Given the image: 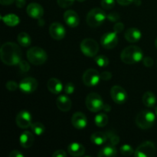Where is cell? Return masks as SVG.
<instances>
[{
	"mask_svg": "<svg viewBox=\"0 0 157 157\" xmlns=\"http://www.w3.org/2000/svg\"><path fill=\"white\" fill-rule=\"evenodd\" d=\"M21 50L19 46L13 42H6L0 49L1 60L9 66L17 65L21 61Z\"/></svg>",
	"mask_w": 157,
	"mask_h": 157,
	"instance_id": "1",
	"label": "cell"
},
{
	"mask_svg": "<svg viewBox=\"0 0 157 157\" xmlns=\"http://www.w3.org/2000/svg\"><path fill=\"white\" fill-rule=\"evenodd\" d=\"M144 58V53L140 48L131 45L125 48L121 54V61L127 64H133L140 62Z\"/></svg>",
	"mask_w": 157,
	"mask_h": 157,
	"instance_id": "2",
	"label": "cell"
},
{
	"mask_svg": "<svg viewBox=\"0 0 157 157\" xmlns=\"http://www.w3.org/2000/svg\"><path fill=\"white\" fill-rule=\"evenodd\" d=\"M156 121V116L150 110H143L136 117L135 122L139 128L147 130L153 127Z\"/></svg>",
	"mask_w": 157,
	"mask_h": 157,
	"instance_id": "3",
	"label": "cell"
},
{
	"mask_svg": "<svg viewBox=\"0 0 157 157\" xmlns=\"http://www.w3.org/2000/svg\"><path fill=\"white\" fill-rule=\"evenodd\" d=\"M107 17V15L103 9L100 8H94L88 12L86 21L90 27L96 28L101 25L105 21Z\"/></svg>",
	"mask_w": 157,
	"mask_h": 157,
	"instance_id": "4",
	"label": "cell"
},
{
	"mask_svg": "<svg viewBox=\"0 0 157 157\" xmlns=\"http://www.w3.org/2000/svg\"><path fill=\"white\" fill-rule=\"evenodd\" d=\"M27 58L31 64L41 65L47 61L48 55L45 51L40 47H32L28 51Z\"/></svg>",
	"mask_w": 157,
	"mask_h": 157,
	"instance_id": "5",
	"label": "cell"
},
{
	"mask_svg": "<svg viewBox=\"0 0 157 157\" xmlns=\"http://www.w3.org/2000/svg\"><path fill=\"white\" fill-rule=\"evenodd\" d=\"M86 106L87 109L91 112L100 111L104 108V101L101 95L97 93H90L86 98Z\"/></svg>",
	"mask_w": 157,
	"mask_h": 157,
	"instance_id": "6",
	"label": "cell"
},
{
	"mask_svg": "<svg viewBox=\"0 0 157 157\" xmlns=\"http://www.w3.org/2000/svg\"><path fill=\"white\" fill-rule=\"evenodd\" d=\"M80 48L84 55L87 57H94L99 52L98 43L92 38H85L80 44Z\"/></svg>",
	"mask_w": 157,
	"mask_h": 157,
	"instance_id": "7",
	"label": "cell"
},
{
	"mask_svg": "<svg viewBox=\"0 0 157 157\" xmlns=\"http://www.w3.org/2000/svg\"><path fill=\"white\" fill-rule=\"evenodd\" d=\"M156 153V149L154 144L150 141H146L136 148L133 155L136 157H153Z\"/></svg>",
	"mask_w": 157,
	"mask_h": 157,
	"instance_id": "8",
	"label": "cell"
},
{
	"mask_svg": "<svg viewBox=\"0 0 157 157\" xmlns=\"http://www.w3.org/2000/svg\"><path fill=\"white\" fill-rule=\"evenodd\" d=\"M101 79V75L99 72L93 68L87 69L83 75V82L87 87L98 85Z\"/></svg>",
	"mask_w": 157,
	"mask_h": 157,
	"instance_id": "9",
	"label": "cell"
},
{
	"mask_svg": "<svg viewBox=\"0 0 157 157\" xmlns=\"http://www.w3.org/2000/svg\"><path fill=\"white\" fill-rule=\"evenodd\" d=\"M110 96L116 104H123L127 101V94L121 86H113L110 90Z\"/></svg>",
	"mask_w": 157,
	"mask_h": 157,
	"instance_id": "10",
	"label": "cell"
},
{
	"mask_svg": "<svg viewBox=\"0 0 157 157\" xmlns=\"http://www.w3.org/2000/svg\"><path fill=\"white\" fill-rule=\"evenodd\" d=\"M117 33L115 32H107L103 35L101 38V43L103 47L106 49H112L117 46L118 43Z\"/></svg>",
	"mask_w": 157,
	"mask_h": 157,
	"instance_id": "11",
	"label": "cell"
},
{
	"mask_svg": "<svg viewBox=\"0 0 157 157\" xmlns=\"http://www.w3.org/2000/svg\"><path fill=\"white\" fill-rule=\"evenodd\" d=\"M16 124L19 128L27 129L32 126V115L27 110H22L17 114Z\"/></svg>",
	"mask_w": 157,
	"mask_h": 157,
	"instance_id": "12",
	"label": "cell"
},
{
	"mask_svg": "<svg viewBox=\"0 0 157 157\" xmlns=\"http://www.w3.org/2000/svg\"><path fill=\"white\" fill-rule=\"evenodd\" d=\"M38 87V81L33 78H25L19 83V89L22 92L30 94L35 91Z\"/></svg>",
	"mask_w": 157,
	"mask_h": 157,
	"instance_id": "13",
	"label": "cell"
},
{
	"mask_svg": "<svg viewBox=\"0 0 157 157\" xmlns=\"http://www.w3.org/2000/svg\"><path fill=\"white\" fill-rule=\"evenodd\" d=\"M49 34L55 40L63 39L65 36L66 31L64 26L59 22H53L49 27Z\"/></svg>",
	"mask_w": 157,
	"mask_h": 157,
	"instance_id": "14",
	"label": "cell"
},
{
	"mask_svg": "<svg viewBox=\"0 0 157 157\" xmlns=\"http://www.w3.org/2000/svg\"><path fill=\"white\" fill-rule=\"evenodd\" d=\"M28 15L35 19H40L44 15V9L38 3L32 2L27 6L26 9Z\"/></svg>",
	"mask_w": 157,
	"mask_h": 157,
	"instance_id": "15",
	"label": "cell"
},
{
	"mask_svg": "<svg viewBox=\"0 0 157 157\" xmlns=\"http://www.w3.org/2000/svg\"><path fill=\"white\" fill-rule=\"evenodd\" d=\"M71 124L76 129L81 130L87 127V120L85 115L81 112H76L71 117Z\"/></svg>",
	"mask_w": 157,
	"mask_h": 157,
	"instance_id": "16",
	"label": "cell"
},
{
	"mask_svg": "<svg viewBox=\"0 0 157 157\" xmlns=\"http://www.w3.org/2000/svg\"><path fill=\"white\" fill-rule=\"evenodd\" d=\"M64 19L66 24L71 28H75L79 25L80 18L78 13L73 10H67L64 14Z\"/></svg>",
	"mask_w": 157,
	"mask_h": 157,
	"instance_id": "17",
	"label": "cell"
},
{
	"mask_svg": "<svg viewBox=\"0 0 157 157\" xmlns=\"http://www.w3.org/2000/svg\"><path fill=\"white\" fill-rule=\"evenodd\" d=\"M56 105L60 110L63 112L69 111L71 108L72 103L70 98L66 95H60L56 100Z\"/></svg>",
	"mask_w": 157,
	"mask_h": 157,
	"instance_id": "18",
	"label": "cell"
},
{
	"mask_svg": "<svg viewBox=\"0 0 157 157\" xmlns=\"http://www.w3.org/2000/svg\"><path fill=\"white\" fill-rule=\"evenodd\" d=\"M141 37H142V33L136 28H130L125 32V38L129 42H137L140 40Z\"/></svg>",
	"mask_w": 157,
	"mask_h": 157,
	"instance_id": "19",
	"label": "cell"
},
{
	"mask_svg": "<svg viewBox=\"0 0 157 157\" xmlns=\"http://www.w3.org/2000/svg\"><path fill=\"white\" fill-rule=\"evenodd\" d=\"M47 87L49 91H50L51 93L54 94H58L61 93L63 90L62 83H61L59 80L55 78H50V79L48 81Z\"/></svg>",
	"mask_w": 157,
	"mask_h": 157,
	"instance_id": "20",
	"label": "cell"
},
{
	"mask_svg": "<svg viewBox=\"0 0 157 157\" xmlns=\"http://www.w3.org/2000/svg\"><path fill=\"white\" fill-rule=\"evenodd\" d=\"M67 152L71 156H82L85 152V148L79 143H72L67 147Z\"/></svg>",
	"mask_w": 157,
	"mask_h": 157,
	"instance_id": "21",
	"label": "cell"
},
{
	"mask_svg": "<svg viewBox=\"0 0 157 157\" xmlns=\"http://www.w3.org/2000/svg\"><path fill=\"white\" fill-rule=\"evenodd\" d=\"M34 141H35V137H34V135L31 132H23L21 134V136H20L19 143L20 145L23 148L28 149L31 147L33 145Z\"/></svg>",
	"mask_w": 157,
	"mask_h": 157,
	"instance_id": "22",
	"label": "cell"
},
{
	"mask_svg": "<svg viewBox=\"0 0 157 157\" xmlns=\"http://www.w3.org/2000/svg\"><path fill=\"white\" fill-rule=\"evenodd\" d=\"M117 155V150L115 148V146L108 144L103 147L99 153H98V156L99 157H113Z\"/></svg>",
	"mask_w": 157,
	"mask_h": 157,
	"instance_id": "23",
	"label": "cell"
},
{
	"mask_svg": "<svg viewBox=\"0 0 157 157\" xmlns=\"http://www.w3.org/2000/svg\"><path fill=\"white\" fill-rule=\"evenodd\" d=\"M90 140L94 145L101 146L107 141V133L103 132H96L90 136Z\"/></svg>",
	"mask_w": 157,
	"mask_h": 157,
	"instance_id": "24",
	"label": "cell"
},
{
	"mask_svg": "<svg viewBox=\"0 0 157 157\" xmlns=\"http://www.w3.org/2000/svg\"><path fill=\"white\" fill-rule=\"evenodd\" d=\"M142 101L146 107H153L156 103V98L154 94L150 91H147L143 96Z\"/></svg>",
	"mask_w": 157,
	"mask_h": 157,
	"instance_id": "25",
	"label": "cell"
},
{
	"mask_svg": "<svg viewBox=\"0 0 157 157\" xmlns=\"http://www.w3.org/2000/svg\"><path fill=\"white\" fill-rule=\"evenodd\" d=\"M2 20L6 25L9 26H15L19 23L20 19L15 14H9L5 16L1 17Z\"/></svg>",
	"mask_w": 157,
	"mask_h": 157,
	"instance_id": "26",
	"label": "cell"
},
{
	"mask_svg": "<svg viewBox=\"0 0 157 157\" xmlns=\"http://www.w3.org/2000/svg\"><path fill=\"white\" fill-rule=\"evenodd\" d=\"M17 40H18V44L22 47H29L32 43V38L26 32H21L18 34Z\"/></svg>",
	"mask_w": 157,
	"mask_h": 157,
	"instance_id": "27",
	"label": "cell"
},
{
	"mask_svg": "<svg viewBox=\"0 0 157 157\" xmlns=\"http://www.w3.org/2000/svg\"><path fill=\"white\" fill-rule=\"evenodd\" d=\"M107 123H108V117L105 113H99L95 117V124L98 127H105Z\"/></svg>",
	"mask_w": 157,
	"mask_h": 157,
	"instance_id": "28",
	"label": "cell"
},
{
	"mask_svg": "<svg viewBox=\"0 0 157 157\" xmlns=\"http://www.w3.org/2000/svg\"><path fill=\"white\" fill-rule=\"evenodd\" d=\"M31 128H32V132L35 134H36L37 136H40V135L43 134L44 132V126L41 123H33L31 126Z\"/></svg>",
	"mask_w": 157,
	"mask_h": 157,
	"instance_id": "29",
	"label": "cell"
},
{
	"mask_svg": "<svg viewBox=\"0 0 157 157\" xmlns=\"http://www.w3.org/2000/svg\"><path fill=\"white\" fill-rule=\"evenodd\" d=\"M94 61L98 66L101 67H107L109 64V60L104 55H98L94 58Z\"/></svg>",
	"mask_w": 157,
	"mask_h": 157,
	"instance_id": "30",
	"label": "cell"
},
{
	"mask_svg": "<svg viewBox=\"0 0 157 157\" xmlns=\"http://www.w3.org/2000/svg\"><path fill=\"white\" fill-rule=\"evenodd\" d=\"M107 140L109 141L110 144L113 146L117 145L120 143V137L117 134L114 133H112V132H107Z\"/></svg>",
	"mask_w": 157,
	"mask_h": 157,
	"instance_id": "31",
	"label": "cell"
},
{
	"mask_svg": "<svg viewBox=\"0 0 157 157\" xmlns=\"http://www.w3.org/2000/svg\"><path fill=\"white\" fill-rule=\"evenodd\" d=\"M121 153L125 156H130L134 154V150H133V147L131 146L128 145V144H124L121 147Z\"/></svg>",
	"mask_w": 157,
	"mask_h": 157,
	"instance_id": "32",
	"label": "cell"
},
{
	"mask_svg": "<svg viewBox=\"0 0 157 157\" xmlns=\"http://www.w3.org/2000/svg\"><path fill=\"white\" fill-rule=\"evenodd\" d=\"M115 6V0H102L101 1V6L103 9H111L114 7Z\"/></svg>",
	"mask_w": 157,
	"mask_h": 157,
	"instance_id": "33",
	"label": "cell"
},
{
	"mask_svg": "<svg viewBox=\"0 0 157 157\" xmlns=\"http://www.w3.org/2000/svg\"><path fill=\"white\" fill-rule=\"evenodd\" d=\"M6 87L9 91H15L18 89V87H19V84H18L14 81H9L6 83Z\"/></svg>",
	"mask_w": 157,
	"mask_h": 157,
	"instance_id": "34",
	"label": "cell"
},
{
	"mask_svg": "<svg viewBox=\"0 0 157 157\" xmlns=\"http://www.w3.org/2000/svg\"><path fill=\"white\" fill-rule=\"evenodd\" d=\"M58 1V4L60 7L61 8H67L69 6H72L75 0H57Z\"/></svg>",
	"mask_w": 157,
	"mask_h": 157,
	"instance_id": "35",
	"label": "cell"
},
{
	"mask_svg": "<svg viewBox=\"0 0 157 157\" xmlns=\"http://www.w3.org/2000/svg\"><path fill=\"white\" fill-rule=\"evenodd\" d=\"M18 67H19V69L21 70V71L22 72H27L30 69V65H29V63L25 61H23V60H21L18 63Z\"/></svg>",
	"mask_w": 157,
	"mask_h": 157,
	"instance_id": "36",
	"label": "cell"
},
{
	"mask_svg": "<svg viewBox=\"0 0 157 157\" xmlns=\"http://www.w3.org/2000/svg\"><path fill=\"white\" fill-rule=\"evenodd\" d=\"M107 18L109 21H112V22H117V21H119L120 15L119 14L116 13V12H111L109 15H107Z\"/></svg>",
	"mask_w": 157,
	"mask_h": 157,
	"instance_id": "37",
	"label": "cell"
},
{
	"mask_svg": "<svg viewBox=\"0 0 157 157\" xmlns=\"http://www.w3.org/2000/svg\"><path fill=\"white\" fill-rule=\"evenodd\" d=\"M64 91L67 94H71L75 91V85L72 83H67L64 87Z\"/></svg>",
	"mask_w": 157,
	"mask_h": 157,
	"instance_id": "38",
	"label": "cell"
},
{
	"mask_svg": "<svg viewBox=\"0 0 157 157\" xmlns=\"http://www.w3.org/2000/svg\"><path fill=\"white\" fill-rule=\"evenodd\" d=\"M124 29V25L122 22H116V24L113 26V31L116 33H121V32H123Z\"/></svg>",
	"mask_w": 157,
	"mask_h": 157,
	"instance_id": "39",
	"label": "cell"
},
{
	"mask_svg": "<svg viewBox=\"0 0 157 157\" xmlns=\"http://www.w3.org/2000/svg\"><path fill=\"white\" fill-rule=\"evenodd\" d=\"M143 63H144V64L146 67H150L153 65L154 61H153V58H150V57H146V58H144V60H143Z\"/></svg>",
	"mask_w": 157,
	"mask_h": 157,
	"instance_id": "40",
	"label": "cell"
},
{
	"mask_svg": "<svg viewBox=\"0 0 157 157\" xmlns=\"http://www.w3.org/2000/svg\"><path fill=\"white\" fill-rule=\"evenodd\" d=\"M101 78L104 81H109L112 78V74L109 71H104L101 74Z\"/></svg>",
	"mask_w": 157,
	"mask_h": 157,
	"instance_id": "41",
	"label": "cell"
},
{
	"mask_svg": "<svg viewBox=\"0 0 157 157\" xmlns=\"http://www.w3.org/2000/svg\"><path fill=\"white\" fill-rule=\"evenodd\" d=\"M53 157H65L67 156V153H65V151H64L63 150H56L55 153H53Z\"/></svg>",
	"mask_w": 157,
	"mask_h": 157,
	"instance_id": "42",
	"label": "cell"
},
{
	"mask_svg": "<svg viewBox=\"0 0 157 157\" xmlns=\"http://www.w3.org/2000/svg\"><path fill=\"white\" fill-rule=\"evenodd\" d=\"M9 157H24V155L18 150H15L9 153Z\"/></svg>",
	"mask_w": 157,
	"mask_h": 157,
	"instance_id": "43",
	"label": "cell"
},
{
	"mask_svg": "<svg viewBox=\"0 0 157 157\" xmlns=\"http://www.w3.org/2000/svg\"><path fill=\"white\" fill-rule=\"evenodd\" d=\"M134 1L135 0H117L118 4H120L121 6H128V5L133 3Z\"/></svg>",
	"mask_w": 157,
	"mask_h": 157,
	"instance_id": "44",
	"label": "cell"
},
{
	"mask_svg": "<svg viewBox=\"0 0 157 157\" xmlns=\"http://www.w3.org/2000/svg\"><path fill=\"white\" fill-rule=\"evenodd\" d=\"M26 0H15V4H16V6L19 9H21V8L24 7L25 6Z\"/></svg>",
	"mask_w": 157,
	"mask_h": 157,
	"instance_id": "45",
	"label": "cell"
},
{
	"mask_svg": "<svg viewBox=\"0 0 157 157\" xmlns=\"http://www.w3.org/2000/svg\"><path fill=\"white\" fill-rule=\"evenodd\" d=\"M15 0H0V2L3 6H9L11 5L12 3H13Z\"/></svg>",
	"mask_w": 157,
	"mask_h": 157,
	"instance_id": "46",
	"label": "cell"
},
{
	"mask_svg": "<svg viewBox=\"0 0 157 157\" xmlns=\"http://www.w3.org/2000/svg\"><path fill=\"white\" fill-rule=\"evenodd\" d=\"M110 108H111V107H110V106L108 105V104H104V108H103V109H104V110H106V111H110Z\"/></svg>",
	"mask_w": 157,
	"mask_h": 157,
	"instance_id": "47",
	"label": "cell"
},
{
	"mask_svg": "<svg viewBox=\"0 0 157 157\" xmlns=\"http://www.w3.org/2000/svg\"><path fill=\"white\" fill-rule=\"evenodd\" d=\"M155 46H156V49H157V38H156V41H155Z\"/></svg>",
	"mask_w": 157,
	"mask_h": 157,
	"instance_id": "48",
	"label": "cell"
},
{
	"mask_svg": "<svg viewBox=\"0 0 157 157\" xmlns=\"http://www.w3.org/2000/svg\"><path fill=\"white\" fill-rule=\"evenodd\" d=\"M77 1H78V2H82L85 1V0H77Z\"/></svg>",
	"mask_w": 157,
	"mask_h": 157,
	"instance_id": "49",
	"label": "cell"
},
{
	"mask_svg": "<svg viewBox=\"0 0 157 157\" xmlns=\"http://www.w3.org/2000/svg\"><path fill=\"white\" fill-rule=\"evenodd\" d=\"M155 112H156V114L157 115V107H156V109H155Z\"/></svg>",
	"mask_w": 157,
	"mask_h": 157,
	"instance_id": "50",
	"label": "cell"
}]
</instances>
